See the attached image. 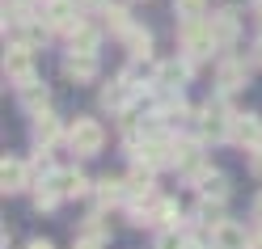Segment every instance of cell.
Masks as SVG:
<instances>
[{
    "label": "cell",
    "instance_id": "cell-1",
    "mask_svg": "<svg viewBox=\"0 0 262 249\" xmlns=\"http://www.w3.org/2000/svg\"><path fill=\"white\" fill-rule=\"evenodd\" d=\"M68 144H72V152H80V156H97L102 144H106V131H102V123H93V119H76L68 127Z\"/></svg>",
    "mask_w": 262,
    "mask_h": 249
},
{
    "label": "cell",
    "instance_id": "cell-2",
    "mask_svg": "<svg viewBox=\"0 0 262 249\" xmlns=\"http://www.w3.org/2000/svg\"><path fill=\"white\" fill-rule=\"evenodd\" d=\"M182 47L190 59H207L216 51V34H211V21L194 17V21H182Z\"/></svg>",
    "mask_w": 262,
    "mask_h": 249
},
{
    "label": "cell",
    "instance_id": "cell-3",
    "mask_svg": "<svg viewBox=\"0 0 262 249\" xmlns=\"http://www.w3.org/2000/svg\"><path fill=\"white\" fill-rule=\"evenodd\" d=\"M47 26L51 30H76L80 26V5L76 0H47Z\"/></svg>",
    "mask_w": 262,
    "mask_h": 249
},
{
    "label": "cell",
    "instance_id": "cell-4",
    "mask_svg": "<svg viewBox=\"0 0 262 249\" xmlns=\"http://www.w3.org/2000/svg\"><path fill=\"white\" fill-rule=\"evenodd\" d=\"M5 72H9L13 80H30V76H34V51H30L26 42L9 47V55H5Z\"/></svg>",
    "mask_w": 262,
    "mask_h": 249
},
{
    "label": "cell",
    "instance_id": "cell-5",
    "mask_svg": "<svg viewBox=\"0 0 262 249\" xmlns=\"http://www.w3.org/2000/svg\"><path fill=\"white\" fill-rule=\"evenodd\" d=\"M228 131H233V119H228L220 106H207V110L199 114V135H203V140H224Z\"/></svg>",
    "mask_w": 262,
    "mask_h": 249
},
{
    "label": "cell",
    "instance_id": "cell-6",
    "mask_svg": "<svg viewBox=\"0 0 262 249\" xmlns=\"http://www.w3.org/2000/svg\"><path fill=\"white\" fill-rule=\"evenodd\" d=\"M211 245H216V249H250V237H245L241 224L220 220L216 228H211Z\"/></svg>",
    "mask_w": 262,
    "mask_h": 249
},
{
    "label": "cell",
    "instance_id": "cell-7",
    "mask_svg": "<svg viewBox=\"0 0 262 249\" xmlns=\"http://www.w3.org/2000/svg\"><path fill=\"white\" fill-rule=\"evenodd\" d=\"M26 182H30V165H21V161H5L0 165V186H5V194L26 190Z\"/></svg>",
    "mask_w": 262,
    "mask_h": 249
},
{
    "label": "cell",
    "instance_id": "cell-8",
    "mask_svg": "<svg viewBox=\"0 0 262 249\" xmlns=\"http://www.w3.org/2000/svg\"><path fill=\"white\" fill-rule=\"evenodd\" d=\"M186 76H190V68L173 59V63H161V68H157V85L165 89V93H178V89L186 85Z\"/></svg>",
    "mask_w": 262,
    "mask_h": 249
},
{
    "label": "cell",
    "instance_id": "cell-9",
    "mask_svg": "<svg viewBox=\"0 0 262 249\" xmlns=\"http://www.w3.org/2000/svg\"><path fill=\"white\" fill-rule=\"evenodd\" d=\"M63 72H68L72 80H93V76H97V59H93V51H72L68 63H63Z\"/></svg>",
    "mask_w": 262,
    "mask_h": 249
},
{
    "label": "cell",
    "instance_id": "cell-10",
    "mask_svg": "<svg viewBox=\"0 0 262 249\" xmlns=\"http://www.w3.org/2000/svg\"><path fill=\"white\" fill-rule=\"evenodd\" d=\"M51 186H55L63 198H72V194H85V190H89V182L80 177L76 169H55V173H51Z\"/></svg>",
    "mask_w": 262,
    "mask_h": 249
},
{
    "label": "cell",
    "instance_id": "cell-11",
    "mask_svg": "<svg viewBox=\"0 0 262 249\" xmlns=\"http://www.w3.org/2000/svg\"><path fill=\"white\" fill-rule=\"evenodd\" d=\"M233 135L241 144H250V148H262V123L254 119V114H237L233 119Z\"/></svg>",
    "mask_w": 262,
    "mask_h": 249
},
{
    "label": "cell",
    "instance_id": "cell-12",
    "mask_svg": "<svg viewBox=\"0 0 262 249\" xmlns=\"http://www.w3.org/2000/svg\"><path fill=\"white\" fill-rule=\"evenodd\" d=\"M21 106H26L30 114H42L47 106H51V97H47V89L38 85L34 76H30V80H21Z\"/></svg>",
    "mask_w": 262,
    "mask_h": 249
},
{
    "label": "cell",
    "instance_id": "cell-13",
    "mask_svg": "<svg viewBox=\"0 0 262 249\" xmlns=\"http://www.w3.org/2000/svg\"><path fill=\"white\" fill-rule=\"evenodd\" d=\"M194 182H199V190H203V198H228V177L224 173H207V169H199L194 173Z\"/></svg>",
    "mask_w": 262,
    "mask_h": 249
},
{
    "label": "cell",
    "instance_id": "cell-14",
    "mask_svg": "<svg viewBox=\"0 0 262 249\" xmlns=\"http://www.w3.org/2000/svg\"><path fill=\"white\" fill-rule=\"evenodd\" d=\"M34 140H38L42 148L59 140V119H55V114H47V110H42V114H34Z\"/></svg>",
    "mask_w": 262,
    "mask_h": 249
},
{
    "label": "cell",
    "instance_id": "cell-15",
    "mask_svg": "<svg viewBox=\"0 0 262 249\" xmlns=\"http://www.w3.org/2000/svg\"><path fill=\"white\" fill-rule=\"evenodd\" d=\"M127 51L131 55H136V59H148V51H152V34H148V30H140V26H131L127 30Z\"/></svg>",
    "mask_w": 262,
    "mask_h": 249
},
{
    "label": "cell",
    "instance_id": "cell-16",
    "mask_svg": "<svg viewBox=\"0 0 262 249\" xmlns=\"http://www.w3.org/2000/svg\"><path fill=\"white\" fill-rule=\"evenodd\" d=\"M241 85H245V68H241L237 59H224V63H220V89L233 93V89H241Z\"/></svg>",
    "mask_w": 262,
    "mask_h": 249
},
{
    "label": "cell",
    "instance_id": "cell-17",
    "mask_svg": "<svg viewBox=\"0 0 262 249\" xmlns=\"http://www.w3.org/2000/svg\"><path fill=\"white\" fill-rule=\"evenodd\" d=\"M211 34H216V47H228L237 38V21L233 13H220V17H211Z\"/></svg>",
    "mask_w": 262,
    "mask_h": 249
},
{
    "label": "cell",
    "instance_id": "cell-18",
    "mask_svg": "<svg viewBox=\"0 0 262 249\" xmlns=\"http://www.w3.org/2000/svg\"><path fill=\"white\" fill-rule=\"evenodd\" d=\"M123 194H127V190H123V182H119V177H102V182H97V198H102L106 207L123 203Z\"/></svg>",
    "mask_w": 262,
    "mask_h": 249
},
{
    "label": "cell",
    "instance_id": "cell-19",
    "mask_svg": "<svg viewBox=\"0 0 262 249\" xmlns=\"http://www.w3.org/2000/svg\"><path fill=\"white\" fill-rule=\"evenodd\" d=\"M68 34H72V51H93L97 47V30H89L85 21H80L76 30H68Z\"/></svg>",
    "mask_w": 262,
    "mask_h": 249
},
{
    "label": "cell",
    "instance_id": "cell-20",
    "mask_svg": "<svg viewBox=\"0 0 262 249\" xmlns=\"http://www.w3.org/2000/svg\"><path fill=\"white\" fill-rule=\"evenodd\" d=\"M173 13L182 21H194V17H203V13H207V0H173Z\"/></svg>",
    "mask_w": 262,
    "mask_h": 249
},
{
    "label": "cell",
    "instance_id": "cell-21",
    "mask_svg": "<svg viewBox=\"0 0 262 249\" xmlns=\"http://www.w3.org/2000/svg\"><path fill=\"white\" fill-rule=\"evenodd\" d=\"M127 80H131V76H123V80H114V85L102 89V106H123V97H127Z\"/></svg>",
    "mask_w": 262,
    "mask_h": 249
},
{
    "label": "cell",
    "instance_id": "cell-22",
    "mask_svg": "<svg viewBox=\"0 0 262 249\" xmlns=\"http://www.w3.org/2000/svg\"><path fill=\"white\" fill-rule=\"evenodd\" d=\"M106 30H110V34H127V30H131L127 9H106Z\"/></svg>",
    "mask_w": 262,
    "mask_h": 249
},
{
    "label": "cell",
    "instance_id": "cell-23",
    "mask_svg": "<svg viewBox=\"0 0 262 249\" xmlns=\"http://www.w3.org/2000/svg\"><path fill=\"white\" fill-rule=\"evenodd\" d=\"M148 224H178V203H157Z\"/></svg>",
    "mask_w": 262,
    "mask_h": 249
},
{
    "label": "cell",
    "instance_id": "cell-24",
    "mask_svg": "<svg viewBox=\"0 0 262 249\" xmlns=\"http://www.w3.org/2000/svg\"><path fill=\"white\" fill-rule=\"evenodd\" d=\"M194 161H199V152H194V144H173V165H182V169H190Z\"/></svg>",
    "mask_w": 262,
    "mask_h": 249
},
{
    "label": "cell",
    "instance_id": "cell-25",
    "mask_svg": "<svg viewBox=\"0 0 262 249\" xmlns=\"http://www.w3.org/2000/svg\"><path fill=\"white\" fill-rule=\"evenodd\" d=\"M157 249H194V241L182 237V232H165V237L157 241Z\"/></svg>",
    "mask_w": 262,
    "mask_h": 249
},
{
    "label": "cell",
    "instance_id": "cell-26",
    "mask_svg": "<svg viewBox=\"0 0 262 249\" xmlns=\"http://www.w3.org/2000/svg\"><path fill=\"white\" fill-rule=\"evenodd\" d=\"M85 237H89V241H106V224H102V215H89Z\"/></svg>",
    "mask_w": 262,
    "mask_h": 249
},
{
    "label": "cell",
    "instance_id": "cell-27",
    "mask_svg": "<svg viewBox=\"0 0 262 249\" xmlns=\"http://www.w3.org/2000/svg\"><path fill=\"white\" fill-rule=\"evenodd\" d=\"M250 169H254V173L262 177V148H254V161H250Z\"/></svg>",
    "mask_w": 262,
    "mask_h": 249
},
{
    "label": "cell",
    "instance_id": "cell-28",
    "mask_svg": "<svg viewBox=\"0 0 262 249\" xmlns=\"http://www.w3.org/2000/svg\"><path fill=\"white\" fill-rule=\"evenodd\" d=\"M76 249H102V241H89V237H85V241H80Z\"/></svg>",
    "mask_w": 262,
    "mask_h": 249
},
{
    "label": "cell",
    "instance_id": "cell-29",
    "mask_svg": "<svg viewBox=\"0 0 262 249\" xmlns=\"http://www.w3.org/2000/svg\"><path fill=\"white\" fill-rule=\"evenodd\" d=\"M254 220H258V224H262V194H258V198H254Z\"/></svg>",
    "mask_w": 262,
    "mask_h": 249
},
{
    "label": "cell",
    "instance_id": "cell-30",
    "mask_svg": "<svg viewBox=\"0 0 262 249\" xmlns=\"http://www.w3.org/2000/svg\"><path fill=\"white\" fill-rule=\"evenodd\" d=\"M250 249H262V232H258V237H254V241H250Z\"/></svg>",
    "mask_w": 262,
    "mask_h": 249
},
{
    "label": "cell",
    "instance_id": "cell-31",
    "mask_svg": "<svg viewBox=\"0 0 262 249\" xmlns=\"http://www.w3.org/2000/svg\"><path fill=\"white\" fill-rule=\"evenodd\" d=\"M30 249H51V245H47V241H34V245H30Z\"/></svg>",
    "mask_w": 262,
    "mask_h": 249
},
{
    "label": "cell",
    "instance_id": "cell-32",
    "mask_svg": "<svg viewBox=\"0 0 262 249\" xmlns=\"http://www.w3.org/2000/svg\"><path fill=\"white\" fill-rule=\"evenodd\" d=\"M254 59H258V63H262V38H258V55H254Z\"/></svg>",
    "mask_w": 262,
    "mask_h": 249
},
{
    "label": "cell",
    "instance_id": "cell-33",
    "mask_svg": "<svg viewBox=\"0 0 262 249\" xmlns=\"http://www.w3.org/2000/svg\"><path fill=\"white\" fill-rule=\"evenodd\" d=\"M211 249H216V245H211Z\"/></svg>",
    "mask_w": 262,
    "mask_h": 249
}]
</instances>
